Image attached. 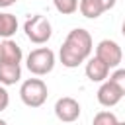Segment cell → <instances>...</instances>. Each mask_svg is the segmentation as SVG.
Here are the masks:
<instances>
[{
	"instance_id": "obj_1",
	"label": "cell",
	"mask_w": 125,
	"mask_h": 125,
	"mask_svg": "<svg viewBox=\"0 0 125 125\" xmlns=\"http://www.w3.org/2000/svg\"><path fill=\"white\" fill-rule=\"evenodd\" d=\"M94 49V43H92V35L90 31L82 29V27H76L72 31H68L61 51H59V59L62 62V66L66 68H76L78 64H82L84 61H88L90 53Z\"/></svg>"
},
{
	"instance_id": "obj_2",
	"label": "cell",
	"mask_w": 125,
	"mask_h": 125,
	"mask_svg": "<svg viewBox=\"0 0 125 125\" xmlns=\"http://www.w3.org/2000/svg\"><path fill=\"white\" fill-rule=\"evenodd\" d=\"M49 90L41 78H27L20 88V98L27 107H41L47 102Z\"/></svg>"
},
{
	"instance_id": "obj_3",
	"label": "cell",
	"mask_w": 125,
	"mask_h": 125,
	"mask_svg": "<svg viewBox=\"0 0 125 125\" xmlns=\"http://www.w3.org/2000/svg\"><path fill=\"white\" fill-rule=\"evenodd\" d=\"M23 31H25L27 39H29L31 43H35V45L47 43V41L51 39V33H53L51 21H49L45 16H41V14H35V16H31V18H27L25 23H23Z\"/></svg>"
},
{
	"instance_id": "obj_4",
	"label": "cell",
	"mask_w": 125,
	"mask_h": 125,
	"mask_svg": "<svg viewBox=\"0 0 125 125\" xmlns=\"http://www.w3.org/2000/svg\"><path fill=\"white\" fill-rule=\"evenodd\" d=\"M27 70L35 76H45L55 68V53L49 47H39L33 49L27 55Z\"/></svg>"
},
{
	"instance_id": "obj_5",
	"label": "cell",
	"mask_w": 125,
	"mask_h": 125,
	"mask_svg": "<svg viewBox=\"0 0 125 125\" xmlns=\"http://www.w3.org/2000/svg\"><path fill=\"white\" fill-rule=\"evenodd\" d=\"M96 57L102 59L109 68H115V66H119V62H121V59H123V51H121V47H119L115 41L104 39V41H100L98 47H96Z\"/></svg>"
},
{
	"instance_id": "obj_6",
	"label": "cell",
	"mask_w": 125,
	"mask_h": 125,
	"mask_svg": "<svg viewBox=\"0 0 125 125\" xmlns=\"http://www.w3.org/2000/svg\"><path fill=\"white\" fill-rule=\"evenodd\" d=\"M55 115L62 123H72L80 117V104L70 96L59 98L57 104H55Z\"/></svg>"
},
{
	"instance_id": "obj_7",
	"label": "cell",
	"mask_w": 125,
	"mask_h": 125,
	"mask_svg": "<svg viewBox=\"0 0 125 125\" xmlns=\"http://www.w3.org/2000/svg\"><path fill=\"white\" fill-rule=\"evenodd\" d=\"M121 98H123L121 90H119L111 80L102 82V86H100V90H98V102H100L104 107H113V105H117Z\"/></svg>"
},
{
	"instance_id": "obj_8",
	"label": "cell",
	"mask_w": 125,
	"mask_h": 125,
	"mask_svg": "<svg viewBox=\"0 0 125 125\" xmlns=\"http://www.w3.org/2000/svg\"><path fill=\"white\" fill-rule=\"evenodd\" d=\"M84 70H86L88 80H92V82H105L107 76H109V66H107L102 59H98V57L88 59Z\"/></svg>"
},
{
	"instance_id": "obj_9",
	"label": "cell",
	"mask_w": 125,
	"mask_h": 125,
	"mask_svg": "<svg viewBox=\"0 0 125 125\" xmlns=\"http://www.w3.org/2000/svg\"><path fill=\"white\" fill-rule=\"evenodd\" d=\"M21 57H23L21 47H20L16 41H12V39H4V41L0 43V61H2V62L20 64V62H21Z\"/></svg>"
},
{
	"instance_id": "obj_10",
	"label": "cell",
	"mask_w": 125,
	"mask_h": 125,
	"mask_svg": "<svg viewBox=\"0 0 125 125\" xmlns=\"http://www.w3.org/2000/svg\"><path fill=\"white\" fill-rule=\"evenodd\" d=\"M20 78H21V66L20 64L0 61V84L2 86H12V84L20 82Z\"/></svg>"
},
{
	"instance_id": "obj_11",
	"label": "cell",
	"mask_w": 125,
	"mask_h": 125,
	"mask_svg": "<svg viewBox=\"0 0 125 125\" xmlns=\"http://www.w3.org/2000/svg\"><path fill=\"white\" fill-rule=\"evenodd\" d=\"M78 10H80V14H82L84 18H88V20H96V18H100V16L105 12L100 0H80Z\"/></svg>"
},
{
	"instance_id": "obj_12",
	"label": "cell",
	"mask_w": 125,
	"mask_h": 125,
	"mask_svg": "<svg viewBox=\"0 0 125 125\" xmlns=\"http://www.w3.org/2000/svg\"><path fill=\"white\" fill-rule=\"evenodd\" d=\"M18 31V20L10 12H0V37L10 39Z\"/></svg>"
},
{
	"instance_id": "obj_13",
	"label": "cell",
	"mask_w": 125,
	"mask_h": 125,
	"mask_svg": "<svg viewBox=\"0 0 125 125\" xmlns=\"http://www.w3.org/2000/svg\"><path fill=\"white\" fill-rule=\"evenodd\" d=\"M53 4H55V10H57L59 14L70 16V14H74V12L78 10L80 0H53Z\"/></svg>"
},
{
	"instance_id": "obj_14",
	"label": "cell",
	"mask_w": 125,
	"mask_h": 125,
	"mask_svg": "<svg viewBox=\"0 0 125 125\" xmlns=\"http://www.w3.org/2000/svg\"><path fill=\"white\" fill-rule=\"evenodd\" d=\"M92 125H117V117L111 111H100L94 115Z\"/></svg>"
},
{
	"instance_id": "obj_15",
	"label": "cell",
	"mask_w": 125,
	"mask_h": 125,
	"mask_svg": "<svg viewBox=\"0 0 125 125\" xmlns=\"http://www.w3.org/2000/svg\"><path fill=\"white\" fill-rule=\"evenodd\" d=\"M109 80H111V82L121 90V94L125 96V68H117V70L109 76Z\"/></svg>"
},
{
	"instance_id": "obj_16",
	"label": "cell",
	"mask_w": 125,
	"mask_h": 125,
	"mask_svg": "<svg viewBox=\"0 0 125 125\" xmlns=\"http://www.w3.org/2000/svg\"><path fill=\"white\" fill-rule=\"evenodd\" d=\"M10 104V96H8V90L0 84V111H4Z\"/></svg>"
},
{
	"instance_id": "obj_17",
	"label": "cell",
	"mask_w": 125,
	"mask_h": 125,
	"mask_svg": "<svg viewBox=\"0 0 125 125\" xmlns=\"http://www.w3.org/2000/svg\"><path fill=\"white\" fill-rule=\"evenodd\" d=\"M102 2V6H104V10L107 12V10H111L113 6H115V0H100Z\"/></svg>"
},
{
	"instance_id": "obj_18",
	"label": "cell",
	"mask_w": 125,
	"mask_h": 125,
	"mask_svg": "<svg viewBox=\"0 0 125 125\" xmlns=\"http://www.w3.org/2000/svg\"><path fill=\"white\" fill-rule=\"evenodd\" d=\"M18 0H0V8H8V6H12V4H16Z\"/></svg>"
},
{
	"instance_id": "obj_19",
	"label": "cell",
	"mask_w": 125,
	"mask_h": 125,
	"mask_svg": "<svg viewBox=\"0 0 125 125\" xmlns=\"http://www.w3.org/2000/svg\"><path fill=\"white\" fill-rule=\"evenodd\" d=\"M121 33H123V37H125V21H123V25H121Z\"/></svg>"
},
{
	"instance_id": "obj_20",
	"label": "cell",
	"mask_w": 125,
	"mask_h": 125,
	"mask_svg": "<svg viewBox=\"0 0 125 125\" xmlns=\"http://www.w3.org/2000/svg\"><path fill=\"white\" fill-rule=\"evenodd\" d=\"M0 125H8V123H6V121H4V119H0Z\"/></svg>"
},
{
	"instance_id": "obj_21",
	"label": "cell",
	"mask_w": 125,
	"mask_h": 125,
	"mask_svg": "<svg viewBox=\"0 0 125 125\" xmlns=\"http://www.w3.org/2000/svg\"><path fill=\"white\" fill-rule=\"evenodd\" d=\"M117 125H125V121H117Z\"/></svg>"
}]
</instances>
